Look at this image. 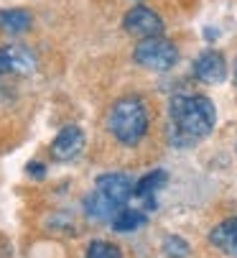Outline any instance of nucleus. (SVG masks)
I'll use <instances>...</instances> for the list:
<instances>
[{"label": "nucleus", "mask_w": 237, "mask_h": 258, "mask_svg": "<svg viewBox=\"0 0 237 258\" xmlns=\"http://www.w3.org/2000/svg\"><path fill=\"white\" fill-rule=\"evenodd\" d=\"M82 210L87 215V220H92V223H112L115 212L120 207H115L107 197H102L97 189H92L85 200H82Z\"/></svg>", "instance_id": "obj_11"}, {"label": "nucleus", "mask_w": 237, "mask_h": 258, "mask_svg": "<svg viewBox=\"0 0 237 258\" xmlns=\"http://www.w3.org/2000/svg\"><path fill=\"white\" fill-rule=\"evenodd\" d=\"M191 75L199 82H204V85H219L227 77V61H224V56L219 51L207 49V51H202L199 56L194 59Z\"/></svg>", "instance_id": "obj_7"}, {"label": "nucleus", "mask_w": 237, "mask_h": 258, "mask_svg": "<svg viewBox=\"0 0 237 258\" xmlns=\"http://www.w3.org/2000/svg\"><path fill=\"white\" fill-rule=\"evenodd\" d=\"M36 54L21 44H8L0 49V75H18L26 77L36 72Z\"/></svg>", "instance_id": "obj_6"}, {"label": "nucleus", "mask_w": 237, "mask_h": 258, "mask_svg": "<svg viewBox=\"0 0 237 258\" xmlns=\"http://www.w3.org/2000/svg\"><path fill=\"white\" fill-rule=\"evenodd\" d=\"M26 171H28L33 179H44V176H46V166H44L41 161H31V164L26 166Z\"/></svg>", "instance_id": "obj_16"}, {"label": "nucleus", "mask_w": 237, "mask_h": 258, "mask_svg": "<svg viewBox=\"0 0 237 258\" xmlns=\"http://www.w3.org/2000/svg\"><path fill=\"white\" fill-rule=\"evenodd\" d=\"M171 131L176 146H191L204 141L217 123V107L204 95H174L169 102Z\"/></svg>", "instance_id": "obj_1"}, {"label": "nucleus", "mask_w": 237, "mask_h": 258, "mask_svg": "<svg viewBox=\"0 0 237 258\" xmlns=\"http://www.w3.org/2000/svg\"><path fill=\"white\" fill-rule=\"evenodd\" d=\"M150 128L148 105L138 95H125L115 100L107 113V131L110 136L123 146H138Z\"/></svg>", "instance_id": "obj_2"}, {"label": "nucleus", "mask_w": 237, "mask_h": 258, "mask_svg": "<svg viewBox=\"0 0 237 258\" xmlns=\"http://www.w3.org/2000/svg\"><path fill=\"white\" fill-rule=\"evenodd\" d=\"M123 28L130 36H140V39H153V36L164 33V21L155 11L145 8V6H135L125 13L123 18Z\"/></svg>", "instance_id": "obj_5"}, {"label": "nucleus", "mask_w": 237, "mask_h": 258, "mask_svg": "<svg viewBox=\"0 0 237 258\" xmlns=\"http://www.w3.org/2000/svg\"><path fill=\"white\" fill-rule=\"evenodd\" d=\"M169 181V171L166 169H153V171H145L138 181H135V200H140V210L143 212H150L158 207L155 202V192H161Z\"/></svg>", "instance_id": "obj_9"}, {"label": "nucleus", "mask_w": 237, "mask_h": 258, "mask_svg": "<svg viewBox=\"0 0 237 258\" xmlns=\"http://www.w3.org/2000/svg\"><path fill=\"white\" fill-rule=\"evenodd\" d=\"M234 85H237V59H234Z\"/></svg>", "instance_id": "obj_17"}, {"label": "nucleus", "mask_w": 237, "mask_h": 258, "mask_svg": "<svg viewBox=\"0 0 237 258\" xmlns=\"http://www.w3.org/2000/svg\"><path fill=\"white\" fill-rule=\"evenodd\" d=\"M135 64L150 72H169L179 61V49L164 36H153V39H140V44L133 51Z\"/></svg>", "instance_id": "obj_3"}, {"label": "nucleus", "mask_w": 237, "mask_h": 258, "mask_svg": "<svg viewBox=\"0 0 237 258\" xmlns=\"http://www.w3.org/2000/svg\"><path fill=\"white\" fill-rule=\"evenodd\" d=\"M148 223V212H143L140 207H120V210H117L115 212V217H112V230L115 233H135L138 228H143Z\"/></svg>", "instance_id": "obj_12"}, {"label": "nucleus", "mask_w": 237, "mask_h": 258, "mask_svg": "<svg viewBox=\"0 0 237 258\" xmlns=\"http://www.w3.org/2000/svg\"><path fill=\"white\" fill-rule=\"evenodd\" d=\"M207 238H209L212 248H217L227 258H237V215L234 217H224L222 223H217L209 230Z\"/></svg>", "instance_id": "obj_10"}, {"label": "nucleus", "mask_w": 237, "mask_h": 258, "mask_svg": "<svg viewBox=\"0 0 237 258\" xmlns=\"http://www.w3.org/2000/svg\"><path fill=\"white\" fill-rule=\"evenodd\" d=\"M95 189L107 197L115 207H125L133 195H135V181L128 176V174H120V171H107V174H100L95 179Z\"/></svg>", "instance_id": "obj_4"}, {"label": "nucleus", "mask_w": 237, "mask_h": 258, "mask_svg": "<svg viewBox=\"0 0 237 258\" xmlns=\"http://www.w3.org/2000/svg\"><path fill=\"white\" fill-rule=\"evenodd\" d=\"M85 131L79 125H64L51 141V156L56 161H74L85 151Z\"/></svg>", "instance_id": "obj_8"}, {"label": "nucleus", "mask_w": 237, "mask_h": 258, "mask_svg": "<svg viewBox=\"0 0 237 258\" xmlns=\"http://www.w3.org/2000/svg\"><path fill=\"white\" fill-rule=\"evenodd\" d=\"M161 253L166 258H189L191 255V245L181 235H166L164 243H161Z\"/></svg>", "instance_id": "obj_14"}, {"label": "nucleus", "mask_w": 237, "mask_h": 258, "mask_svg": "<svg viewBox=\"0 0 237 258\" xmlns=\"http://www.w3.org/2000/svg\"><path fill=\"white\" fill-rule=\"evenodd\" d=\"M85 258H123V250L110 240H92L85 248Z\"/></svg>", "instance_id": "obj_15"}, {"label": "nucleus", "mask_w": 237, "mask_h": 258, "mask_svg": "<svg viewBox=\"0 0 237 258\" xmlns=\"http://www.w3.org/2000/svg\"><path fill=\"white\" fill-rule=\"evenodd\" d=\"M31 21H33L31 13L23 11V8L0 11V31H6V33H23V31H28Z\"/></svg>", "instance_id": "obj_13"}]
</instances>
